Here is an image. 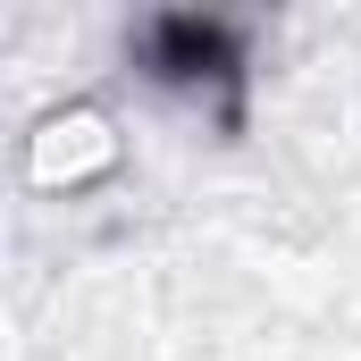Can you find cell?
Masks as SVG:
<instances>
[{"mask_svg": "<svg viewBox=\"0 0 361 361\" xmlns=\"http://www.w3.org/2000/svg\"><path fill=\"white\" fill-rule=\"evenodd\" d=\"M118 51H126V76L160 109H177L185 126H202L210 143L252 135L261 17H244V8H143V17H126Z\"/></svg>", "mask_w": 361, "mask_h": 361, "instance_id": "obj_1", "label": "cell"}, {"mask_svg": "<svg viewBox=\"0 0 361 361\" xmlns=\"http://www.w3.org/2000/svg\"><path fill=\"white\" fill-rule=\"evenodd\" d=\"M126 118L109 92H59L17 135V185L34 202H92L126 177Z\"/></svg>", "mask_w": 361, "mask_h": 361, "instance_id": "obj_2", "label": "cell"}]
</instances>
